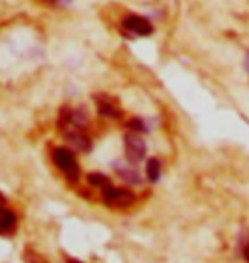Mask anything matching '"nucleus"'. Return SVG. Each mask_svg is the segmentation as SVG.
Listing matches in <instances>:
<instances>
[{"mask_svg":"<svg viewBox=\"0 0 249 263\" xmlns=\"http://www.w3.org/2000/svg\"><path fill=\"white\" fill-rule=\"evenodd\" d=\"M126 128L130 132H137V134H149L152 130V122L149 118H144V117H133L126 122Z\"/></svg>","mask_w":249,"mask_h":263,"instance_id":"obj_10","label":"nucleus"},{"mask_svg":"<svg viewBox=\"0 0 249 263\" xmlns=\"http://www.w3.org/2000/svg\"><path fill=\"white\" fill-rule=\"evenodd\" d=\"M114 171L116 175H118L121 180H123L126 185H140L142 183V175L139 171V167H137L135 164H131V162L128 161H116L114 164Z\"/></svg>","mask_w":249,"mask_h":263,"instance_id":"obj_7","label":"nucleus"},{"mask_svg":"<svg viewBox=\"0 0 249 263\" xmlns=\"http://www.w3.org/2000/svg\"><path fill=\"white\" fill-rule=\"evenodd\" d=\"M145 176L149 183H157L162 176V162L159 157H150L145 166Z\"/></svg>","mask_w":249,"mask_h":263,"instance_id":"obj_9","label":"nucleus"},{"mask_svg":"<svg viewBox=\"0 0 249 263\" xmlns=\"http://www.w3.org/2000/svg\"><path fill=\"white\" fill-rule=\"evenodd\" d=\"M94 103H96L98 113L103 118L123 120L125 111H123V108L120 106V103H118V99H116V98L109 96V94L99 92V94H94Z\"/></svg>","mask_w":249,"mask_h":263,"instance_id":"obj_5","label":"nucleus"},{"mask_svg":"<svg viewBox=\"0 0 249 263\" xmlns=\"http://www.w3.org/2000/svg\"><path fill=\"white\" fill-rule=\"evenodd\" d=\"M244 70L247 72V76H249V53L244 57Z\"/></svg>","mask_w":249,"mask_h":263,"instance_id":"obj_13","label":"nucleus"},{"mask_svg":"<svg viewBox=\"0 0 249 263\" xmlns=\"http://www.w3.org/2000/svg\"><path fill=\"white\" fill-rule=\"evenodd\" d=\"M123 149L125 159L135 166H139L147 156V144L142 134H137V132H126L123 137Z\"/></svg>","mask_w":249,"mask_h":263,"instance_id":"obj_3","label":"nucleus"},{"mask_svg":"<svg viewBox=\"0 0 249 263\" xmlns=\"http://www.w3.org/2000/svg\"><path fill=\"white\" fill-rule=\"evenodd\" d=\"M101 198H103L106 207L116 210H126L133 207L137 202L133 192H130L128 188L123 186H116L113 183H108L106 186L101 188Z\"/></svg>","mask_w":249,"mask_h":263,"instance_id":"obj_2","label":"nucleus"},{"mask_svg":"<svg viewBox=\"0 0 249 263\" xmlns=\"http://www.w3.org/2000/svg\"><path fill=\"white\" fill-rule=\"evenodd\" d=\"M65 140L70 144V149L89 152L92 149V139L87 134V128H67L62 132Z\"/></svg>","mask_w":249,"mask_h":263,"instance_id":"obj_6","label":"nucleus"},{"mask_svg":"<svg viewBox=\"0 0 249 263\" xmlns=\"http://www.w3.org/2000/svg\"><path fill=\"white\" fill-rule=\"evenodd\" d=\"M87 183L91 186H94V188H103V186H106L108 183H111V180L106 175H103V173H98V171H94V173H89L87 175Z\"/></svg>","mask_w":249,"mask_h":263,"instance_id":"obj_11","label":"nucleus"},{"mask_svg":"<svg viewBox=\"0 0 249 263\" xmlns=\"http://www.w3.org/2000/svg\"><path fill=\"white\" fill-rule=\"evenodd\" d=\"M51 159L63 176L70 183H79L81 180V164L77 161V156L73 149L68 147H55L51 152Z\"/></svg>","mask_w":249,"mask_h":263,"instance_id":"obj_1","label":"nucleus"},{"mask_svg":"<svg viewBox=\"0 0 249 263\" xmlns=\"http://www.w3.org/2000/svg\"><path fill=\"white\" fill-rule=\"evenodd\" d=\"M239 250H241L242 258L249 263V229L239 238Z\"/></svg>","mask_w":249,"mask_h":263,"instance_id":"obj_12","label":"nucleus"},{"mask_svg":"<svg viewBox=\"0 0 249 263\" xmlns=\"http://www.w3.org/2000/svg\"><path fill=\"white\" fill-rule=\"evenodd\" d=\"M45 4H50V5H60L62 0H43Z\"/></svg>","mask_w":249,"mask_h":263,"instance_id":"obj_14","label":"nucleus"},{"mask_svg":"<svg viewBox=\"0 0 249 263\" xmlns=\"http://www.w3.org/2000/svg\"><path fill=\"white\" fill-rule=\"evenodd\" d=\"M68 263H77V261H68Z\"/></svg>","mask_w":249,"mask_h":263,"instance_id":"obj_15","label":"nucleus"},{"mask_svg":"<svg viewBox=\"0 0 249 263\" xmlns=\"http://www.w3.org/2000/svg\"><path fill=\"white\" fill-rule=\"evenodd\" d=\"M17 229V217L10 209L0 203V236H10Z\"/></svg>","mask_w":249,"mask_h":263,"instance_id":"obj_8","label":"nucleus"},{"mask_svg":"<svg viewBox=\"0 0 249 263\" xmlns=\"http://www.w3.org/2000/svg\"><path fill=\"white\" fill-rule=\"evenodd\" d=\"M121 28L133 38H147L154 33L152 21L140 14H126L121 19Z\"/></svg>","mask_w":249,"mask_h":263,"instance_id":"obj_4","label":"nucleus"}]
</instances>
